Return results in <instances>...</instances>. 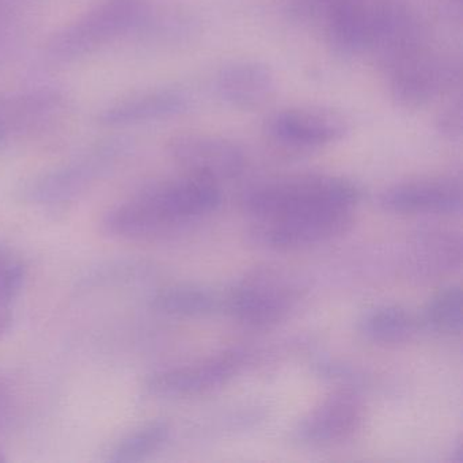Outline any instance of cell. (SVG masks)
<instances>
[{
    "label": "cell",
    "instance_id": "obj_28",
    "mask_svg": "<svg viewBox=\"0 0 463 463\" xmlns=\"http://www.w3.org/2000/svg\"><path fill=\"white\" fill-rule=\"evenodd\" d=\"M460 2H462V0H449V5H455L457 7H460Z\"/></svg>",
    "mask_w": 463,
    "mask_h": 463
},
{
    "label": "cell",
    "instance_id": "obj_6",
    "mask_svg": "<svg viewBox=\"0 0 463 463\" xmlns=\"http://www.w3.org/2000/svg\"><path fill=\"white\" fill-rule=\"evenodd\" d=\"M354 224L352 208H325L259 219L251 230L257 243L275 250H294L329 242Z\"/></svg>",
    "mask_w": 463,
    "mask_h": 463
},
{
    "label": "cell",
    "instance_id": "obj_26",
    "mask_svg": "<svg viewBox=\"0 0 463 463\" xmlns=\"http://www.w3.org/2000/svg\"><path fill=\"white\" fill-rule=\"evenodd\" d=\"M10 383L7 381L6 376L0 373V408L6 403L7 398H9Z\"/></svg>",
    "mask_w": 463,
    "mask_h": 463
},
{
    "label": "cell",
    "instance_id": "obj_1",
    "mask_svg": "<svg viewBox=\"0 0 463 463\" xmlns=\"http://www.w3.org/2000/svg\"><path fill=\"white\" fill-rule=\"evenodd\" d=\"M221 204L218 184L185 175L147 186L110 208L101 226L112 238L147 240L183 229L215 213Z\"/></svg>",
    "mask_w": 463,
    "mask_h": 463
},
{
    "label": "cell",
    "instance_id": "obj_17",
    "mask_svg": "<svg viewBox=\"0 0 463 463\" xmlns=\"http://www.w3.org/2000/svg\"><path fill=\"white\" fill-rule=\"evenodd\" d=\"M151 307L175 318H205L223 313V294L197 284H173L153 295Z\"/></svg>",
    "mask_w": 463,
    "mask_h": 463
},
{
    "label": "cell",
    "instance_id": "obj_9",
    "mask_svg": "<svg viewBox=\"0 0 463 463\" xmlns=\"http://www.w3.org/2000/svg\"><path fill=\"white\" fill-rule=\"evenodd\" d=\"M120 147L102 145L86 156L32 178L24 188V199L32 204L61 205L85 194L116 161Z\"/></svg>",
    "mask_w": 463,
    "mask_h": 463
},
{
    "label": "cell",
    "instance_id": "obj_27",
    "mask_svg": "<svg viewBox=\"0 0 463 463\" xmlns=\"http://www.w3.org/2000/svg\"><path fill=\"white\" fill-rule=\"evenodd\" d=\"M452 460H454L455 463H462L463 462L462 444H459V446H458L457 449H455L454 458H452Z\"/></svg>",
    "mask_w": 463,
    "mask_h": 463
},
{
    "label": "cell",
    "instance_id": "obj_11",
    "mask_svg": "<svg viewBox=\"0 0 463 463\" xmlns=\"http://www.w3.org/2000/svg\"><path fill=\"white\" fill-rule=\"evenodd\" d=\"M421 18L408 5L379 0L375 28L368 52L376 64L389 71L395 64L428 47Z\"/></svg>",
    "mask_w": 463,
    "mask_h": 463
},
{
    "label": "cell",
    "instance_id": "obj_12",
    "mask_svg": "<svg viewBox=\"0 0 463 463\" xmlns=\"http://www.w3.org/2000/svg\"><path fill=\"white\" fill-rule=\"evenodd\" d=\"M364 422V406L345 390L322 401L294 428L292 438L303 446H332L354 438Z\"/></svg>",
    "mask_w": 463,
    "mask_h": 463
},
{
    "label": "cell",
    "instance_id": "obj_5",
    "mask_svg": "<svg viewBox=\"0 0 463 463\" xmlns=\"http://www.w3.org/2000/svg\"><path fill=\"white\" fill-rule=\"evenodd\" d=\"M392 101L403 109H420L457 89L462 78L459 59L422 48L384 72Z\"/></svg>",
    "mask_w": 463,
    "mask_h": 463
},
{
    "label": "cell",
    "instance_id": "obj_23",
    "mask_svg": "<svg viewBox=\"0 0 463 463\" xmlns=\"http://www.w3.org/2000/svg\"><path fill=\"white\" fill-rule=\"evenodd\" d=\"M462 97L458 94L447 102L436 116L435 127L439 134L449 139H457L462 135Z\"/></svg>",
    "mask_w": 463,
    "mask_h": 463
},
{
    "label": "cell",
    "instance_id": "obj_25",
    "mask_svg": "<svg viewBox=\"0 0 463 463\" xmlns=\"http://www.w3.org/2000/svg\"><path fill=\"white\" fill-rule=\"evenodd\" d=\"M10 134H12V126H10L9 118L5 115L4 108H2L0 109V146L6 142Z\"/></svg>",
    "mask_w": 463,
    "mask_h": 463
},
{
    "label": "cell",
    "instance_id": "obj_10",
    "mask_svg": "<svg viewBox=\"0 0 463 463\" xmlns=\"http://www.w3.org/2000/svg\"><path fill=\"white\" fill-rule=\"evenodd\" d=\"M167 151L185 175L215 184L240 177L248 162L240 146L215 135H177L170 140Z\"/></svg>",
    "mask_w": 463,
    "mask_h": 463
},
{
    "label": "cell",
    "instance_id": "obj_4",
    "mask_svg": "<svg viewBox=\"0 0 463 463\" xmlns=\"http://www.w3.org/2000/svg\"><path fill=\"white\" fill-rule=\"evenodd\" d=\"M299 299V287L288 276L259 269L223 292V313L245 326L267 329L286 321Z\"/></svg>",
    "mask_w": 463,
    "mask_h": 463
},
{
    "label": "cell",
    "instance_id": "obj_24",
    "mask_svg": "<svg viewBox=\"0 0 463 463\" xmlns=\"http://www.w3.org/2000/svg\"><path fill=\"white\" fill-rule=\"evenodd\" d=\"M13 325V316L9 307H0V337L9 332Z\"/></svg>",
    "mask_w": 463,
    "mask_h": 463
},
{
    "label": "cell",
    "instance_id": "obj_18",
    "mask_svg": "<svg viewBox=\"0 0 463 463\" xmlns=\"http://www.w3.org/2000/svg\"><path fill=\"white\" fill-rule=\"evenodd\" d=\"M419 327V318L397 305L376 306L365 311L357 321L359 335L381 345L406 343L416 335Z\"/></svg>",
    "mask_w": 463,
    "mask_h": 463
},
{
    "label": "cell",
    "instance_id": "obj_2",
    "mask_svg": "<svg viewBox=\"0 0 463 463\" xmlns=\"http://www.w3.org/2000/svg\"><path fill=\"white\" fill-rule=\"evenodd\" d=\"M362 200V189L346 180L329 175H300L268 181L249 189L242 197L248 215L259 219L325 208H352Z\"/></svg>",
    "mask_w": 463,
    "mask_h": 463
},
{
    "label": "cell",
    "instance_id": "obj_29",
    "mask_svg": "<svg viewBox=\"0 0 463 463\" xmlns=\"http://www.w3.org/2000/svg\"><path fill=\"white\" fill-rule=\"evenodd\" d=\"M2 460H5V458L4 455L0 454V462H2Z\"/></svg>",
    "mask_w": 463,
    "mask_h": 463
},
{
    "label": "cell",
    "instance_id": "obj_14",
    "mask_svg": "<svg viewBox=\"0 0 463 463\" xmlns=\"http://www.w3.org/2000/svg\"><path fill=\"white\" fill-rule=\"evenodd\" d=\"M379 205L395 213H457L462 208V186L455 178L408 181L382 192Z\"/></svg>",
    "mask_w": 463,
    "mask_h": 463
},
{
    "label": "cell",
    "instance_id": "obj_16",
    "mask_svg": "<svg viewBox=\"0 0 463 463\" xmlns=\"http://www.w3.org/2000/svg\"><path fill=\"white\" fill-rule=\"evenodd\" d=\"M189 99L175 89H158L134 94L105 108L99 116L105 127H128L164 120L185 112Z\"/></svg>",
    "mask_w": 463,
    "mask_h": 463
},
{
    "label": "cell",
    "instance_id": "obj_19",
    "mask_svg": "<svg viewBox=\"0 0 463 463\" xmlns=\"http://www.w3.org/2000/svg\"><path fill=\"white\" fill-rule=\"evenodd\" d=\"M172 427L164 420L147 422L121 436L107 452L108 462L134 463L147 459L169 440Z\"/></svg>",
    "mask_w": 463,
    "mask_h": 463
},
{
    "label": "cell",
    "instance_id": "obj_15",
    "mask_svg": "<svg viewBox=\"0 0 463 463\" xmlns=\"http://www.w3.org/2000/svg\"><path fill=\"white\" fill-rule=\"evenodd\" d=\"M216 96L232 108L259 109L275 96L278 82L269 66L257 61L227 63L213 80Z\"/></svg>",
    "mask_w": 463,
    "mask_h": 463
},
{
    "label": "cell",
    "instance_id": "obj_22",
    "mask_svg": "<svg viewBox=\"0 0 463 463\" xmlns=\"http://www.w3.org/2000/svg\"><path fill=\"white\" fill-rule=\"evenodd\" d=\"M26 272L23 260L0 243V307H9L25 287Z\"/></svg>",
    "mask_w": 463,
    "mask_h": 463
},
{
    "label": "cell",
    "instance_id": "obj_20",
    "mask_svg": "<svg viewBox=\"0 0 463 463\" xmlns=\"http://www.w3.org/2000/svg\"><path fill=\"white\" fill-rule=\"evenodd\" d=\"M417 269L424 272H440L459 267L462 257V242L459 235L452 232H421L417 238L413 250Z\"/></svg>",
    "mask_w": 463,
    "mask_h": 463
},
{
    "label": "cell",
    "instance_id": "obj_21",
    "mask_svg": "<svg viewBox=\"0 0 463 463\" xmlns=\"http://www.w3.org/2000/svg\"><path fill=\"white\" fill-rule=\"evenodd\" d=\"M422 327L440 335H459L462 332V289L449 286L436 292L419 318Z\"/></svg>",
    "mask_w": 463,
    "mask_h": 463
},
{
    "label": "cell",
    "instance_id": "obj_8",
    "mask_svg": "<svg viewBox=\"0 0 463 463\" xmlns=\"http://www.w3.org/2000/svg\"><path fill=\"white\" fill-rule=\"evenodd\" d=\"M249 362V354L241 349L156 371L147 376L145 389L159 398H188L221 389L235 378Z\"/></svg>",
    "mask_w": 463,
    "mask_h": 463
},
{
    "label": "cell",
    "instance_id": "obj_3",
    "mask_svg": "<svg viewBox=\"0 0 463 463\" xmlns=\"http://www.w3.org/2000/svg\"><path fill=\"white\" fill-rule=\"evenodd\" d=\"M153 12L148 0H104L51 37L48 58L56 61L82 58L116 39L146 28Z\"/></svg>",
    "mask_w": 463,
    "mask_h": 463
},
{
    "label": "cell",
    "instance_id": "obj_7",
    "mask_svg": "<svg viewBox=\"0 0 463 463\" xmlns=\"http://www.w3.org/2000/svg\"><path fill=\"white\" fill-rule=\"evenodd\" d=\"M351 129L348 118L324 107H292L270 113L264 132L276 145L292 150H313L344 139Z\"/></svg>",
    "mask_w": 463,
    "mask_h": 463
},
{
    "label": "cell",
    "instance_id": "obj_13",
    "mask_svg": "<svg viewBox=\"0 0 463 463\" xmlns=\"http://www.w3.org/2000/svg\"><path fill=\"white\" fill-rule=\"evenodd\" d=\"M379 0H332L322 13L325 36L340 56L367 53L375 28Z\"/></svg>",
    "mask_w": 463,
    "mask_h": 463
}]
</instances>
